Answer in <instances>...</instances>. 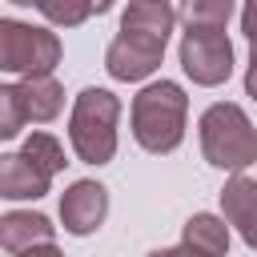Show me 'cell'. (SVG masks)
Returning <instances> with one entry per match:
<instances>
[{
    "label": "cell",
    "mask_w": 257,
    "mask_h": 257,
    "mask_svg": "<svg viewBox=\"0 0 257 257\" xmlns=\"http://www.w3.org/2000/svg\"><path fill=\"white\" fill-rule=\"evenodd\" d=\"M177 24V12L169 8V0H133L120 16V32H137V36H149L157 44L169 40Z\"/></svg>",
    "instance_id": "8fae6325"
},
{
    "label": "cell",
    "mask_w": 257,
    "mask_h": 257,
    "mask_svg": "<svg viewBox=\"0 0 257 257\" xmlns=\"http://www.w3.org/2000/svg\"><path fill=\"white\" fill-rule=\"evenodd\" d=\"M52 233H56V225H52L44 213H4V217H0V245H4V253H12V257H20V253L32 249V245L52 241Z\"/></svg>",
    "instance_id": "30bf717a"
},
{
    "label": "cell",
    "mask_w": 257,
    "mask_h": 257,
    "mask_svg": "<svg viewBox=\"0 0 257 257\" xmlns=\"http://www.w3.org/2000/svg\"><path fill=\"white\" fill-rule=\"evenodd\" d=\"M108 217V189L100 181H72L60 197V221L64 233L72 237H88L104 225Z\"/></svg>",
    "instance_id": "8992f818"
},
{
    "label": "cell",
    "mask_w": 257,
    "mask_h": 257,
    "mask_svg": "<svg viewBox=\"0 0 257 257\" xmlns=\"http://www.w3.org/2000/svg\"><path fill=\"white\" fill-rule=\"evenodd\" d=\"M20 153L36 165V169H44L48 177H56L68 161H64V149H60V141L52 137V133H32L24 145H20Z\"/></svg>",
    "instance_id": "9a60e30c"
},
{
    "label": "cell",
    "mask_w": 257,
    "mask_h": 257,
    "mask_svg": "<svg viewBox=\"0 0 257 257\" xmlns=\"http://www.w3.org/2000/svg\"><path fill=\"white\" fill-rule=\"evenodd\" d=\"M185 116H189V96L177 80L145 84L128 108L133 137L145 153H173L185 141Z\"/></svg>",
    "instance_id": "6da1fadb"
},
{
    "label": "cell",
    "mask_w": 257,
    "mask_h": 257,
    "mask_svg": "<svg viewBox=\"0 0 257 257\" xmlns=\"http://www.w3.org/2000/svg\"><path fill=\"white\" fill-rule=\"evenodd\" d=\"M60 64V36L24 20H0V68L28 80V76H52Z\"/></svg>",
    "instance_id": "277c9868"
},
{
    "label": "cell",
    "mask_w": 257,
    "mask_h": 257,
    "mask_svg": "<svg viewBox=\"0 0 257 257\" xmlns=\"http://www.w3.org/2000/svg\"><path fill=\"white\" fill-rule=\"evenodd\" d=\"M52 185V177L44 169H36L24 153H4L0 157V197L8 201H36L44 197Z\"/></svg>",
    "instance_id": "9c48e42d"
},
{
    "label": "cell",
    "mask_w": 257,
    "mask_h": 257,
    "mask_svg": "<svg viewBox=\"0 0 257 257\" xmlns=\"http://www.w3.org/2000/svg\"><path fill=\"white\" fill-rule=\"evenodd\" d=\"M20 257H64V253H60L52 241H44V245H32V249H24Z\"/></svg>",
    "instance_id": "d6986e66"
},
{
    "label": "cell",
    "mask_w": 257,
    "mask_h": 257,
    "mask_svg": "<svg viewBox=\"0 0 257 257\" xmlns=\"http://www.w3.org/2000/svg\"><path fill=\"white\" fill-rule=\"evenodd\" d=\"M201 153L213 169H225V173H245L253 161H257V128L253 120L245 116L241 104H229V100H217L201 112Z\"/></svg>",
    "instance_id": "7a4b0ae2"
},
{
    "label": "cell",
    "mask_w": 257,
    "mask_h": 257,
    "mask_svg": "<svg viewBox=\"0 0 257 257\" xmlns=\"http://www.w3.org/2000/svg\"><path fill=\"white\" fill-rule=\"evenodd\" d=\"M161 56H165V44L137 32H120L104 52V68L112 80H145L161 68Z\"/></svg>",
    "instance_id": "52a82bcc"
},
{
    "label": "cell",
    "mask_w": 257,
    "mask_h": 257,
    "mask_svg": "<svg viewBox=\"0 0 257 257\" xmlns=\"http://www.w3.org/2000/svg\"><path fill=\"white\" fill-rule=\"evenodd\" d=\"M233 16V0H185L177 20H185V28H225Z\"/></svg>",
    "instance_id": "5bb4252c"
},
{
    "label": "cell",
    "mask_w": 257,
    "mask_h": 257,
    "mask_svg": "<svg viewBox=\"0 0 257 257\" xmlns=\"http://www.w3.org/2000/svg\"><path fill=\"white\" fill-rule=\"evenodd\" d=\"M28 112H24V100H20V88L16 84H4L0 88V137L12 141L20 128H24Z\"/></svg>",
    "instance_id": "e0dca14e"
},
{
    "label": "cell",
    "mask_w": 257,
    "mask_h": 257,
    "mask_svg": "<svg viewBox=\"0 0 257 257\" xmlns=\"http://www.w3.org/2000/svg\"><path fill=\"white\" fill-rule=\"evenodd\" d=\"M36 8L56 28H76L92 16V0H36Z\"/></svg>",
    "instance_id": "2e32d148"
},
{
    "label": "cell",
    "mask_w": 257,
    "mask_h": 257,
    "mask_svg": "<svg viewBox=\"0 0 257 257\" xmlns=\"http://www.w3.org/2000/svg\"><path fill=\"white\" fill-rule=\"evenodd\" d=\"M245 96L257 100V68H253V64H249V72H245Z\"/></svg>",
    "instance_id": "44dd1931"
},
{
    "label": "cell",
    "mask_w": 257,
    "mask_h": 257,
    "mask_svg": "<svg viewBox=\"0 0 257 257\" xmlns=\"http://www.w3.org/2000/svg\"><path fill=\"white\" fill-rule=\"evenodd\" d=\"M149 257H201V253H193V249H185V245H173V249H157V253H149Z\"/></svg>",
    "instance_id": "ffe728a7"
},
{
    "label": "cell",
    "mask_w": 257,
    "mask_h": 257,
    "mask_svg": "<svg viewBox=\"0 0 257 257\" xmlns=\"http://www.w3.org/2000/svg\"><path fill=\"white\" fill-rule=\"evenodd\" d=\"M221 213L229 225H237L241 241L257 249V181L245 173H233L221 189Z\"/></svg>",
    "instance_id": "ba28073f"
},
{
    "label": "cell",
    "mask_w": 257,
    "mask_h": 257,
    "mask_svg": "<svg viewBox=\"0 0 257 257\" xmlns=\"http://www.w3.org/2000/svg\"><path fill=\"white\" fill-rule=\"evenodd\" d=\"M112 8V0H92V12H108Z\"/></svg>",
    "instance_id": "7402d4cb"
},
{
    "label": "cell",
    "mask_w": 257,
    "mask_h": 257,
    "mask_svg": "<svg viewBox=\"0 0 257 257\" xmlns=\"http://www.w3.org/2000/svg\"><path fill=\"white\" fill-rule=\"evenodd\" d=\"M181 68L193 84L217 88L233 76V44L225 28H185L181 36Z\"/></svg>",
    "instance_id": "5b68a950"
},
{
    "label": "cell",
    "mask_w": 257,
    "mask_h": 257,
    "mask_svg": "<svg viewBox=\"0 0 257 257\" xmlns=\"http://www.w3.org/2000/svg\"><path fill=\"white\" fill-rule=\"evenodd\" d=\"M181 245L201 257H225L229 253V225L217 213H193L181 229Z\"/></svg>",
    "instance_id": "7c38bea8"
},
{
    "label": "cell",
    "mask_w": 257,
    "mask_h": 257,
    "mask_svg": "<svg viewBox=\"0 0 257 257\" xmlns=\"http://www.w3.org/2000/svg\"><path fill=\"white\" fill-rule=\"evenodd\" d=\"M8 4H36V0H8Z\"/></svg>",
    "instance_id": "cb8c5ba5"
},
{
    "label": "cell",
    "mask_w": 257,
    "mask_h": 257,
    "mask_svg": "<svg viewBox=\"0 0 257 257\" xmlns=\"http://www.w3.org/2000/svg\"><path fill=\"white\" fill-rule=\"evenodd\" d=\"M241 32L249 40H257V0H245V8H241Z\"/></svg>",
    "instance_id": "ac0fdd59"
},
{
    "label": "cell",
    "mask_w": 257,
    "mask_h": 257,
    "mask_svg": "<svg viewBox=\"0 0 257 257\" xmlns=\"http://www.w3.org/2000/svg\"><path fill=\"white\" fill-rule=\"evenodd\" d=\"M249 64L257 68V40H249Z\"/></svg>",
    "instance_id": "603a6c76"
},
{
    "label": "cell",
    "mask_w": 257,
    "mask_h": 257,
    "mask_svg": "<svg viewBox=\"0 0 257 257\" xmlns=\"http://www.w3.org/2000/svg\"><path fill=\"white\" fill-rule=\"evenodd\" d=\"M16 88H20V100H24L28 120L44 124V120L60 116V108H64V88H60L56 76H28V80H20Z\"/></svg>",
    "instance_id": "4fadbf2b"
},
{
    "label": "cell",
    "mask_w": 257,
    "mask_h": 257,
    "mask_svg": "<svg viewBox=\"0 0 257 257\" xmlns=\"http://www.w3.org/2000/svg\"><path fill=\"white\" fill-rule=\"evenodd\" d=\"M116 120H120V100L108 88H84L68 116L72 153L84 165H108L116 153Z\"/></svg>",
    "instance_id": "3957f363"
}]
</instances>
